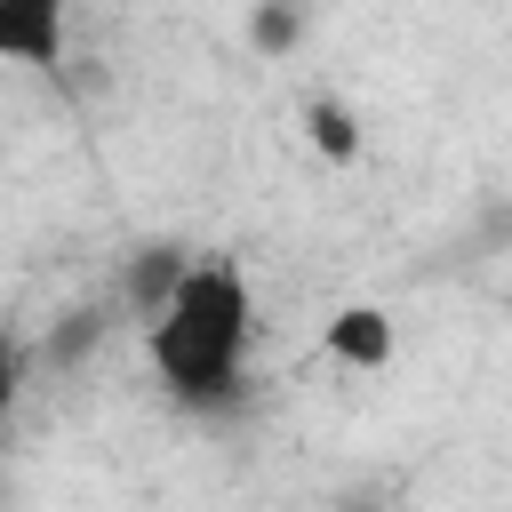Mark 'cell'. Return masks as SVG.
<instances>
[{"mask_svg": "<svg viewBox=\"0 0 512 512\" xmlns=\"http://www.w3.org/2000/svg\"><path fill=\"white\" fill-rule=\"evenodd\" d=\"M256 336V296L232 264H184L176 288L160 296L152 328H144V360L176 400H232L240 360Z\"/></svg>", "mask_w": 512, "mask_h": 512, "instance_id": "6da1fadb", "label": "cell"}, {"mask_svg": "<svg viewBox=\"0 0 512 512\" xmlns=\"http://www.w3.org/2000/svg\"><path fill=\"white\" fill-rule=\"evenodd\" d=\"M320 352H328L336 368H352V376H376V368H392V352H400V320H392L384 304H344V312L320 320Z\"/></svg>", "mask_w": 512, "mask_h": 512, "instance_id": "7a4b0ae2", "label": "cell"}, {"mask_svg": "<svg viewBox=\"0 0 512 512\" xmlns=\"http://www.w3.org/2000/svg\"><path fill=\"white\" fill-rule=\"evenodd\" d=\"M72 48V24H64V0H0V64H32V72H56Z\"/></svg>", "mask_w": 512, "mask_h": 512, "instance_id": "3957f363", "label": "cell"}, {"mask_svg": "<svg viewBox=\"0 0 512 512\" xmlns=\"http://www.w3.org/2000/svg\"><path fill=\"white\" fill-rule=\"evenodd\" d=\"M304 144L328 160V168H352L360 160V112L344 96H304Z\"/></svg>", "mask_w": 512, "mask_h": 512, "instance_id": "277c9868", "label": "cell"}, {"mask_svg": "<svg viewBox=\"0 0 512 512\" xmlns=\"http://www.w3.org/2000/svg\"><path fill=\"white\" fill-rule=\"evenodd\" d=\"M296 40H304V16H296V8H280V0H264V8L248 16V48H256V56H288Z\"/></svg>", "mask_w": 512, "mask_h": 512, "instance_id": "5b68a950", "label": "cell"}, {"mask_svg": "<svg viewBox=\"0 0 512 512\" xmlns=\"http://www.w3.org/2000/svg\"><path fill=\"white\" fill-rule=\"evenodd\" d=\"M16 384H24V360H16V344H8V328H0V416H8Z\"/></svg>", "mask_w": 512, "mask_h": 512, "instance_id": "8992f818", "label": "cell"}]
</instances>
